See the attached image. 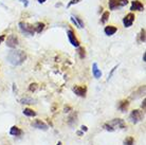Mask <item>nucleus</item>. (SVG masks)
I'll return each mask as SVG.
<instances>
[{"instance_id":"f257e3e1","label":"nucleus","mask_w":146,"mask_h":145,"mask_svg":"<svg viewBox=\"0 0 146 145\" xmlns=\"http://www.w3.org/2000/svg\"><path fill=\"white\" fill-rule=\"evenodd\" d=\"M27 59V53L22 50H13L7 54V62L13 66H20Z\"/></svg>"},{"instance_id":"f03ea898","label":"nucleus","mask_w":146,"mask_h":145,"mask_svg":"<svg viewBox=\"0 0 146 145\" xmlns=\"http://www.w3.org/2000/svg\"><path fill=\"white\" fill-rule=\"evenodd\" d=\"M18 25H19V29L21 30L25 34H28V35H34V33H35L34 25H30V23L25 22V21H20Z\"/></svg>"},{"instance_id":"7ed1b4c3","label":"nucleus","mask_w":146,"mask_h":145,"mask_svg":"<svg viewBox=\"0 0 146 145\" xmlns=\"http://www.w3.org/2000/svg\"><path fill=\"white\" fill-rule=\"evenodd\" d=\"M128 0H109L108 2V5H109L110 10H117V9H121V7L127 5Z\"/></svg>"},{"instance_id":"20e7f679","label":"nucleus","mask_w":146,"mask_h":145,"mask_svg":"<svg viewBox=\"0 0 146 145\" xmlns=\"http://www.w3.org/2000/svg\"><path fill=\"white\" fill-rule=\"evenodd\" d=\"M142 116H143L142 111L139 110V109H135V110H132L131 113H130V116H129V120L131 121L133 124H137L142 120Z\"/></svg>"},{"instance_id":"39448f33","label":"nucleus","mask_w":146,"mask_h":145,"mask_svg":"<svg viewBox=\"0 0 146 145\" xmlns=\"http://www.w3.org/2000/svg\"><path fill=\"white\" fill-rule=\"evenodd\" d=\"M107 124L112 127L114 130H115V128H121V129H125V128H126L124 120H122V119H114V120L108 122Z\"/></svg>"},{"instance_id":"423d86ee","label":"nucleus","mask_w":146,"mask_h":145,"mask_svg":"<svg viewBox=\"0 0 146 145\" xmlns=\"http://www.w3.org/2000/svg\"><path fill=\"white\" fill-rule=\"evenodd\" d=\"M67 35H68V38H69L70 44L72 45L73 47H76V48L80 47V41H78V39L76 38V36H75V33L73 32L72 30H68V31H67Z\"/></svg>"},{"instance_id":"0eeeda50","label":"nucleus","mask_w":146,"mask_h":145,"mask_svg":"<svg viewBox=\"0 0 146 145\" xmlns=\"http://www.w3.org/2000/svg\"><path fill=\"white\" fill-rule=\"evenodd\" d=\"M72 91L80 98H85L87 94V87L85 85L84 86H74L72 88Z\"/></svg>"},{"instance_id":"6e6552de","label":"nucleus","mask_w":146,"mask_h":145,"mask_svg":"<svg viewBox=\"0 0 146 145\" xmlns=\"http://www.w3.org/2000/svg\"><path fill=\"white\" fill-rule=\"evenodd\" d=\"M135 14H132V13H129V14L126 15L124 18H123V25H124L125 28L131 27L133 21H135Z\"/></svg>"},{"instance_id":"1a4fd4ad","label":"nucleus","mask_w":146,"mask_h":145,"mask_svg":"<svg viewBox=\"0 0 146 145\" xmlns=\"http://www.w3.org/2000/svg\"><path fill=\"white\" fill-rule=\"evenodd\" d=\"M7 46L9 48L15 49V48L18 46V38L16 35H10L7 39Z\"/></svg>"},{"instance_id":"9d476101","label":"nucleus","mask_w":146,"mask_h":145,"mask_svg":"<svg viewBox=\"0 0 146 145\" xmlns=\"http://www.w3.org/2000/svg\"><path fill=\"white\" fill-rule=\"evenodd\" d=\"M130 11H144V4L140 0H133V1H131Z\"/></svg>"},{"instance_id":"9b49d317","label":"nucleus","mask_w":146,"mask_h":145,"mask_svg":"<svg viewBox=\"0 0 146 145\" xmlns=\"http://www.w3.org/2000/svg\"><path fill=\"white\" fill-rule=\"evenodd\" d=\"M31 125L34 128H37V129H40V130H48V125L41 120H35L34 122H32Z\"/></svg>"},{"instance_id":"f8f14e48","label":"nucleus","mask_w":146,"mask_h":145,"mask_svg":"<svg viewBox=\"0 0 146 145\" xmlns=\"http://www.w3.org/2000/svg\"><path fill=\"white\" fill-rule=\"evenodd\" d=\"M67 122H68V124H69V126H71V127L75 126L77 123V113L73 112L72 114H70Z\"/></svg>"},{"instance_id":"ddd939ff","label":"nucleus","mask_w":146,"mask_h":145,"mask_svg":"<svg viewBox=\"0 0 146 145\" xmlns=\"http://www.w3.org/2000/svg\"><path fill=\"white\" fill-rule=\"evenodd\" d=\"M92 73H93V76H94L95 78L102 77V71L99 69L96 63H93V65H92Z\"/></svg>"},{"instance_id":"4468645a","label":"nucleus","mask_w":146,"mask_h":145,"mask_svg":"<svg viewBox=\"0 0 146 145\" xmlns=\"http://www.w3.org/2000/svg\"><path fill=\"white\" fill-rule=\"evenodd\" d=\"M128 107H129V102H128L127 100H123V101H121L120 103H119V105H117L119 110H121L122 112L126 111V110L128 109Z\"/></svg>"},{"instance_id":"2eb2a0df","label":"nucleus","mask_w":146,"mask_h":145,"mask_svg":"<svg viewBox=\"0 0 146 145\" xmlns=\"http://www.w3.org/2000/svg\"><path fill=\"white\" fill-rule=\"evenodd\" d=\"M10 134L14 136V137H18V136H21L22 134V130L17 126H12L11 129H10Z\"/></svg>"},{"instance_id":"dca6fc26","label":"nucleus","mask_w":146,"mask_h":145,"mask_svg":"<svg viewBox=\"0 0 146 145\" xmlns=\"http://www.w3.org/2000/svg\"><path fill=\"white\" fill-rule=\"evenodd\" d=\"M104 31H105V34H106V35H108V36H111V35H113L114 33L117 32V29L114 27V25H107Z\"/></svg>"},{"instance_id":"f3484780","label":"nucleus","mask_w":146,"mask_h":145,"mask_svg":"<svg viewBox=\"0 0 146 145\" xmlns=\"http://www.w3.org/2000/svg\"><path fill=\"white\" fill-rule=\"evenodd\" d=\"M44 27H46V25H44V22H36L35 25H34V30H35L36 33H41L44 31Z\"/></svg>"},{"instance_id":"a211bd4d","label":"nucleus","mask_w":146,"mask_h":145,"mask_svg":"<svg viewBox=\"0 0 146 145\" xmlns=\"http://www.w3.org/2000/svg\"><path fill=\"white\" fill-rule=\"evenodd\" d=\"M144 91H145V86H142V87L140 88L137 92H133V93H132L131 98H138L139 96H141V94H143V93H144Z\"/></svg>"},{"instance_id":"6ab92c4d","label":"nucleus","mask_w":146,"mask_h":145,"mask_svg":"<svg viewBox=\"0 0 146 145\" xmlns=\"http://www.w3.org/2000/svg\"><path fill=\"white\" fill-rule=\"evenodd\" d=\"M36 100L35 98H22L20 100V103L21 104H35L36 103Z\"/></svg>"},{"instance_id":"aec40b11","label":"nucleus","mask_w":146,"mask_h":145,"mask_svg":"<svg viewBox=\"0 0 146 145\" xmlns=\"http://www.w3.org/2000/svg\"><path fill=\"white\" fill-rule=\"evenodd\" d=\"M23 114L27 116H36V112L31 108H25L23 109Z\"/></svg>"},{"instance_id":"412c9836","label":"nucleus","mask_w":146,"mask_h":145,"mask_svg":"<svg viewBox=\"0 0 146 145\" xmlns=\"http://www.w3.org/2000/svg\"><path fill=\"white\" fill-rule=\"evenodd\" d=\"M109 19V12H104L102 15V18H101V22L102 23H105Z\"/></svg>"},{"instance_id":"4be33fe9","label":"nucleus","mask_w":146,"mask_h":145,"mask_svg":"<svg viewBox=\"0 0 146 145\" xmlns=\"http://www.w3.org/2000/svg\"><path fill=\"white\" fill-rule=\"evenodd\" d=\"M135 144V140L132 137H127L124 140V145H133Z\"/></svg>"},{"instance_id":"5701e85b","label":"nucleus","mask_w":146,"mask_h":145,"mask_svg":"<svg viewBox=\"0 0 146 145\" xmlns=\"http://www.w3.org/2000/svg\"><path fill=\"white\" fill-rule=\"evenodd\" d=\"M78 54H80V58L84 59L86 56V50L83 47H78Z\"/></svg>"},{"instance_id":"b1692460","label":"nucleus","mask_w":146,"mask_h":145,"mask_svg":"<svg viewBox=\"0 0 146 145\" xmlns=\"http://www.w3.org/2000/svg\"><path fill=\"white\" fill-rule=\"evenodd\" d=\"M37 88H38V85H37L36 83H32V84H30L29 90L31 91V92H35Z\"/></svg>"},{"instance_id":"393cba45","label":"nucleus","mask_w":146,"mask_h":145,"mask_svg":"<svg viewBox=\"0 0 146 145\" xmlns=\"http://www.w3.org/2000/svg\"><path fill=\"white\" fill-rule=\"evenodd\" d=\"M73 16H74V15H73ZM74 18H75L76 22L78 23V27H80V28H84V21L82 20V18H80L78 16H74Z\"/></svg>"},{"instance_id":"a878e982","label":"nucleus","mask_w":146,"mask_h":145,"mask_svg":"<svg viewBox=\"0 0 146 145\" xmlns=\"http://www.w3.org/2000/svg\"><path fill=\"white\" fill-rule=\"evenodd\" d=\"M140 41L145 43V29H142L140 32Z\"/></svg>"},{"instance_id":"bb28decb","label":"nucleus","mask_w":146,"mask_h":145,"mask_svg":"<svg viewBox=\"0 0 146 145\" xmlns=\"http://www.w3.org/2000/svg\"><path fill=\"white\" fill-rule=\"evenodd\" d=\"M104 128H105V129H106L107 131H110V132H112V131H114V129H113L112 127L110 126V125H108L107 123L104 124Z\"/></svg>"},{"instance_id":"cd10ccee","label":"nucleus","mask_w":146,"mask_h":145,"mask_svg":"<svg viewBox=\"0 0 146 145\" xmlns=\"http://www.w3.org/2000/svg\"><path fill=\"white\" fill-rule=\"evenodd\" d=\"M82 0H71L69 3H68V5H67V7H70L71 5H73V4H76L78 3V2H80Z\"/></svg>"},{"instance_id":"c85d7f7f","label":"nucleus","mask_w":146,"mask_h":145,"mask_svg":"<svg viewBox=\"0 0 146 145\" xmlns=\"http://www.w3.org/2000/svg\"><path fill=\"white\" fill-rule=\"evenodd\" d=\"M115 69H117V66H115V67H114V68H113L112 70H111V71H110V73H109V75H108V80H110V78H111V76H112V74H113V72H114V71H115Z\"/></svg>"},{"instance_id":"c756f323","label":"nucleus","mask_w":146,"mask_h":145,"mask_svg":"<svg viewBox=\"0 0 146 145\" xmlns=\"http://www.w3.org/2000/svg\"><path fill=\"white\" fill-rule=\"evenodd\" d=\"M70 110H71V107L70 106H65V108H64V112H69Z\"/></svg>"},{"instance_id":"7c9ffc66","label":"nucleus","mask_w":146,"mask_h":145,"mask_svg":"<svg viewBox=\"0 0 146 145\" xmlns=\"http://www.w3.org/2000/svg\"><path fill=\"white\" fill-rule=\"evenodd\" d=\"M20 1H21L22 3H23V5H25L26 7L29 5V1H28V0H20Z\"/></svg>"},{"instance_id":"2f4dec72","label":"nucleus","mask_w":146,"mask_h":145,"mask_svg":"<svg viewBox=\"0 0 146 145\" xmlns=\"http://www.w3.org/2000/svg\"><path fill=\"white\" fill-rule=\"evenodd\" d=\"M80 129H82V131H83V132H86V131H88V127L87 126H85V125H83V126L80 127Z\"/></svg>"},{"instance_id":"473e14b6","label":"nucleus","mask_w":146,"mask_h":145,"mask_svg":"<svg viewBox=\"0 0 146 145\" xmlns=\"http://www.w3.org/2000/svg\"><path fill=\"white\" fill-rule=\"evenodd\" d=\"M4 39H5V35H0V44H2Z\"/></svg>"},{"instance_id":"72a5a7b5","label":"nucleus","mask_w":146,"mask_h":145,"mask_svg":"<svg viewBox=\"0 0 146 145\" xmlns=\"http://www.w3.org/2000/svg\"><path fill=\"white\" fill-rule=\"evenodd\" d=\"M145 102H146V100L144 98V100H143V104H142V108H143V109L145 108Z\"/></svg>"},{"instance_id":"f704fd0d","label":"nucleus","mask_w":146,"mask_h":145,"mask_svg":"<svg viewBox=\"0 0 146 145\" xmlns=\"http://www.w3.org/2000/svg\"><path fill=\"white\" fill-rule=\"evenodd\" d=\"M143 62H146V53H144L143 55Z\"/></svg>"},{"instance_id":"c9c22d12","label":"nucleus","mask_w":146,"mask_h":145,"mask_svg":"<svg viewBox=\"0 0 146 145\" xmlns=\"http://www.w3.org/2000/svg\"><path fill=\"white\" fill-rule=\"evenodd\" d=\"M46 1H47V0H38L39 3H44V2H46Z\"/></svg>"},{"instance_id":"e433bc0d","label":"nucleus","mask_w":146,"mask_h":145,"mask_svg":"<svg viewBox=\"0 0 146 145\" xmlns=\"http://www.w3.org/2000/svg\"><path fill=\"white\" fill-rule=\"evenodd\" d=\"M77 134L78 136H83V131H77Z\"/></svg>"},{"instance_id":"4c0bfd02","label":"nucleus","mask_w":146,"mask_h":145,"mask_svg":"<svg viewBox=\"0 0 146 145\" xmlns=\"http://www.w3.org/2000/svg\"><path fill=\"white\" fill-rule=\"evenodd\" d=\"M57 145H62V142L59 141V142H58V143H57Z\"/></svg>"}]
</instances>
